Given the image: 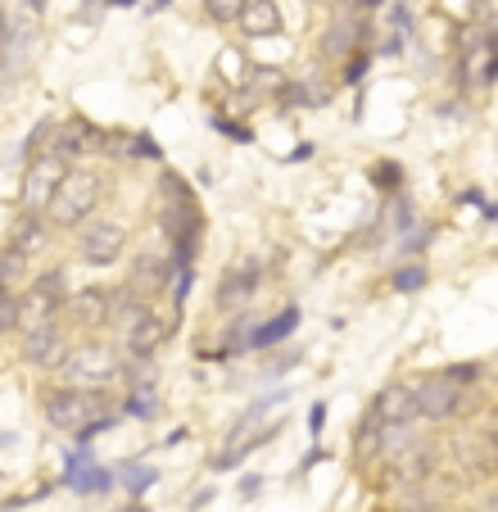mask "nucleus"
Returning <instances> with one entry per match:
<instances>
[{"mask_svg": "<svg viewBox=\"0 0 498 512\" xmlns=\"http://www.w3.org/2000/svg\"><path fill=\"white\" fill-rule=\"evenodd\" d=\"M41 413L55 431H68L77 435V445L87 449L91 435H100L105 426H114V413H109V399L100 390H77V386H59V390H46L41 399Z\"/></svg>", "mask_w": 498, "mask_h": 512, "instance_id": "f257e3e1", "label": "nucleus"}, {"mask_svg": "<svg viewBox=\"0 0 498 512\" xmlns=\"http://www.w3.org/2000/svg\"><path fill=\"white\" fill-rule=\"evenodd\" d=\"M59 372H64V381L77 390H105L118 381L123 358H118V349L105 345V340H82V345H68Z\"/></svg>", "mask_w": 498, "mask_h": 512, "instance_id": "f03ea898", "label": "nucleus"}, {"mask_svg": "<svg viewBox=\"0 0 498 512\" xmlns=\"http://www.w3.org/2000/svg\"><path fill=\"white\" fill-rule=\"evenodd\" d=\"M100 195H105V182H100L96 173H73V168H68L59 191L50 195V204H46V223L73 232V227H82L91 213H96Z\"/></svg>", "mask_w": 498, "mask_h": 512, "instance_id": "7ed1b4c3", "label": "nucleus"}, {"mask_svg": "<svg viewBox=\"0 0 498 512\" xmlns=\"http://www.w3.org/2000/svg\"><path fill=\"white\" fill-rule=\"evenodd\" d=\"M412 404H417V417L422 422H453V417L467 413V390L458 386V381H449L444 372H435V377H417L412 381Z\"/></svg>", "mask_w": 498, "mask_h": 512, "instance_id": "20e7f679", "label": "nucleus"}, {"mask_svg": "<svg viewBox=\"0 0 498 512\" xmlns=\"http://www.w3.org/2000/svg\"><path fill=\"white\" fill-rule=\"evenodd\" d=\"M123 245H127V227L114 223V218H87V223L77 227V259L91 263V268L118 263Z\"/></svg>", "mask_w": 498, "mask_h": 512, "instance_id": "39448f33", "label": "nucleus"}, {"mask_svg": "<svg viewBox=\"0 0 498 512\" xmlns=\"http://www.w3.org/2000/svg\"><path fill=\"white\" fill-rule=\"evenodd\" d=\"M462 82L471 91H489L498 82V32H467V41H462Z\"/></svg>", "mask_w": 498, "mask_h": 512, "instance_id": "423d86ee", "label": "nucleus"}, {"mask_svg": "<svg viewBox=\"0 0 498 512\" xmlns=\"http://www.w3.org/2000/svg\"><path fill=\"white\" fill-rule=\"evenodd\" d=\"M68 164L55 155H37L28 159V177H23V209L28 213H46L50 195L59 191V182H64Z\"/></svg>", "mask_w": 498, "mask_h": 512, "instance_id": "0eeeda50", "label": "nucleus"}, {"mask_svg": "<svg viewBox=\"0 0 498 512\" xmlns=\"http://www.w3.org/2000/svg\"><path fill=\"white\" fill-rule=\"evenodd\" d=\"M259 281H263V263H259V259L236 263V268H227V272L218 277V295H213V304H218L222 313L245 309V304L254 300V290H259Z\"/></svg>", "mask_w": 498, "mask_h": 512, "instance_id": "6e6552de", "label": "nucleus"}, {"mask_svg": "<svg viewBox=\"0 0 498 512\" xmlns=\"http://www.w3.org/2000/svg\"><path fill=\"white\" fill-rule=\"evenodd\" d=\"M64 354H68V336L59 322H46V327H37V331H23V363H28V368L59 372Z\"/></svg>", "mask_w": 498, "mask_h": 512, "instance_id": "1a4fd4ad", "label": "nucleus"}, {"mask_svg": "<svg viewBox=\"0 0 498 512\" xmlns=\"http://www.w3.org/2000/svg\"><path fill=\"white\" fill-rule=\"evenodd\" d=\"M68 313H73V322L77 327H109L114 322V313H118V290H109V286H87V290H77V295H68V304H64Z\"/></svg>", "mask_w": 498, "mask_h": 512, "instance_id": "9d476101", "label": "nucleus"}, {"mask_svg": "<svg viewBox=\"0 0 498 512\" xmlns=\"http://www.w3.org/2000/svg\"><path fill=\"white\" fill-rule=\"evenodd\" d=\"M372 417H376L381 426H408L412 417H417V404H412V390L403 386V381L385 386L381 395L372 399Z\"/></svg>", "mask_w": 498, "mask_h": 512, "instance_id": "9b49d317", "label": "nucleus"}, {"mask_svg": "<svg viewBox=\"0 0 498 512\" xmlns=\"http://www.w3.org/2000/svg\"><path fill=\"white\" fill-rule=\"evenodd\" d=\"M87 145H91V127L82 123V118H73V123H55V132H50V145H46V155L64 159V164H73L77 155H87Z\"/></svg>", "mask_w": 498, "mask_h": 512, "instance_id": "f8f14e48", "label": "nucleus"}, {"mask_svg": "<svg viewBox=\"0 0 498 512\" xmlns=\"http://www.w3.org/2000/svg\"><path fill=\"white\" fill-rule=\"evenodd\" d=\"M46 241H50V223L41 218V213H28V209H23V218L10 227V250H19V254H28V259H37V254L46 250Z\"/></svg>", "mask_w": 498, "mask_h": 512, "instance_id": "ddd939ff", "label": "nucleus"}, {"mask_svg": "<svg viewBox=\"0 0 498 512\" xmlns=\"http://www.w3.org/2000/svg\"><path fill=\"white\" fill-rule=\"evenodd\" d=\"M236 23H240L245 37H277L281 32V5L277 0H249Z\"/></svg>", "mask_w": 498, "mask_h": 512, "instance_id": "4468645a", "label": "nucleus"}, {"mask_svg": "<svg viewBox=\"0 0 498 512\" xmlns=\"http://www.w3.org/2000/svg\"><path fill=\"white\" fill-rule=\"evenodd\" d=\"M173 277V263L159 259V254H136L132 259V290L136 295H159Z\"/></svg>", "mask_w": 498, "mask_h": 512, "instance_id": "2eb2a0df", "label": "nucleus"}, {"mask_svg": "<svg viewBox=\"0 0 498 512\" xmlns=\"http://www.w3.org/2000/svg\"><path fill=\"white\" fill-rule=\"evenodd\" d=\"M367 37H372V32H367L363 19H340L336 28L322 37V50H326V55L345 59V55H354V46H358V41H367Z\"/></svg>", "mask_w": 498, "mask_h": 512, "instance_id": "dca6fc26", "label": "nucleus"}, {"mask_svg": "<svg viewBox=\"0 0 498 512\" xmlns=\"http://www.w3.org/2000/svg\"><path fill=\"white\" fill-rule=\"evenodd\" d=\"M295 327H299V309L290 304V309H281L272 322L254 327V336H249V349H272V345H281V340H286Z\"/></svg>", "mask_w": 498, "mask_h": 512, "instance_id": "f3484780", "label": "nucleus"}, {"mask_svg": "<svg viewBox=\"0 0 498 512\" xmlns=\"http://www.w3.org/2000/svg\"><path fill=\"white\" fill-rule=\"evenodd\" d=\"M399 481H412V485H422L426 476H435V454L426 445H408L399 449Z\"/></svg>", "mask_w": 498, "mask_h": 512, "instance_id": "a211bd4d", "label": "nucleus"}, {"mask_svg": "<svg viewBox=\"0 0 498 512\" xmlns=\"http://www.w3.org/2000/svg\"><path fill=\"white\" fill-rule=\"evenodd\" d=\"M23 277H28V254H19V250L5 245V250H0V286L14 290Z\"/></svg>", "mask_w": 498, "mask_h": 512, "instance_id": "6ab92c4d", "label": "nucleus"}, {"mask_svg": "<svg viewBox=\"0 0 498 512\" xmlns=\"http://www.w3.org/2000/svg\"><path fill=\"white\" fill-rule=\"evenodd\" d=\"M123 408L132 417H145V422H150V417H159V395H154L150 386H132V395H127Z\"/></svg>", "mask_w": 498, "mask_h": 512, "instance_id": "aec40b11", "label": "nucleus"}, {"mask_svg": "<svg viewBox=\"0 0 498 512\" xmlns=\"http://www.w3.org/2000/svg\"><path fill=\"white\" fill-rule=\"evenodd\" d=\"M10 331H19V295L0 286V336H10Z\"/></svg>", "mask_w": 498, "mask_h": 512, "instance_id": "412c9836", "label": "nucleus"}, {"mask_svg": "<svg viewBox=\"0 0 498 512\" xmlns=\"http://www.w3.org/2000/svg\"><path fill=\"white\" fill-rule=\"evenodd\" d=\"M50 132H55V123H50V118H41V123L28 132V141H23V159H37V155H46V141H50Z\"/></svg>", "mask_w": 498, "mask_h": 512, "instance_id": "4be33fe9", "label": "nucleus"}, {"mask_svg": "<svg viewBox=\"0 0 498 512\" xmlns=\"http://www.w3.org/2000/svg\"><path fill=\"white\" fill-rule=\"evenodd\" d=\"M245 5H249V0H204V10H209L213 23H236Z\"/></svg>", "mask_w": 498, "mask_h": 512, "instance_id": "5701e85b", "label": "nucleus"}, {"mask_svg": "<svg viewBox=\"0 0 498 512\" xmlns=\"http://www.w3.org/2000/svg\"><path fill=\"white\" fill-rule=\"evenodd\" d=\"M159 481V472L154 467H141V463H132V467H123V485L132 494H141V490H150V485Z\"/></svg>", "mask_w": 498, "mask_h": 512, "instance_id": "b1692460", "label": "nucleus"}, {"mask_svg": "<svg viewBox=\"0 0 498 512\" xmlns=\"http://www.w3.org/2000/svg\"><path fill=\"white\" fill-rule=\"evenodd\" d=\"M417 286H426V268L417 263V268H399L394 272V290H417Z\"/></svg>", "mask_w": 498, "mask_h": 512, "instance_id": "393cba45", "label": "nucleus"}, {"mask_svg": "<svg viewBox=\"0 0 498 512\" xmlns=\"http://www.w3.org/2000/svg\"><path fill=\"white\" fill-rule=\"evenodd\" d=\"M372 182H381V191H394V186L403 182L399 164H376V168H372Z\"/></svg>", "mask_w": 498, "mask_h": 512, "instance_id": "a878e982", "label": "nucleus"}, {"mask_svg": "<svg viewBox=\"0 0 498 512\" xmlns=\"http://www.w3.org/2000/svg\"><path fill=\"white\" fill-rule=\"evenodd\" d=\"M132 145H136L132 155H141V159H159V145H154V141H150V136H136V141H132Z\"/></svg>", "mask_w": 498, "mask_h": 512, "instance_id": "bb28decb", "label": "nucleus"}, {"mask_svg": "<svg viewBox=\"0 0 498 512\" xmlns=\"http://www.w3.org/2000/svg\"><path fill=\"white\" fill-rule=\"evenodd\" d=\"M363 68H367V55H354L349 59V68H345V82H358L363 78Z\"/></svg>", "mask_w": 498, "mask_h": 512, "instance_id": "cd10ccee", "label": "nucleus"}, {"mask_svg": "<svg viewBox=\"0 0 498 512\" xmlns=\"http://www.w3.org/2000/svg\"><path fill=\"white\" fill-rule=\"evenodd\" d=\"M498 440V408H489V417H485V445H494Z\"/></svg>", "mask_w": 498, "mask_h": 512, "instance_id": "c85d7f7f", "label": "nucleus"}, {"mask_svg": "<svg viewBox=\"0 0 498 512\" xmlns=\"http://www.w3.org/2000/svg\"><path fill=\"white\" fill-rule=\"evenodd\" d=\"M349 5H354V10H358V14H372V10H381L385 0H349Z\"/></svg>", "mask_w": 498, "mask_h": 512, "instance_id": "c756f323", "label": "nucleus"}, {"mask_svg": "<svg viewBox=\"0 0 498 512\" xmlns=\"http://www.w3.org/2000/svg\"><path fill=\"white\" fill-rule=\"evenodd\" d=\"M259 476H245V485H240V494H245V499H249V494H259Z\"/></svg>", "mask_w": 498, "mask_h": 512, "instance_id": "7c9ffc66", "label": "nucleus"}, {"mask_svg": "<svg viewBox=\"0 0 498 512\" xmlns=\"http://www.w3.org/2000/svg\"><path fill=\"white\" fill-rule=\"evenodd\" d=\"M476 512H498V494H485V499H480V508Z\"/></svg>", "mask_w": 498, "mask_h": 512, "instance_id": "2f4dec72", "label": "nucleus"}, {"mask_svg": "<svg viewBox=\"0 0 498 512\" xmlns=\"http://www.w3.org/2000/svg\"><path fill=\"white\" fill-rule=\"evenodd\" d=\"M19 5H23L28 14H41V10H46V0H19Z\"/></svg>", "mask_w": 498, "mask_h": 512, "instance_id": "473e14b6", "label": "nucleus"}, {"mask_svg": "<svg viewBox=\"0 0 498 512\" xmlns=\"http://www.w3.org/2000/svg\"><path fill=\"white\" fill-rule=\"evenodd\" d=\"M489 467H494V472H498V440H494V445H489Z\"/></svg>", "mask_w": 498, "mask_h": 512, "instance_id": "72a5a7b5", "label": "nucleus"}, {"mask_svg": "<svg viewBox=\"0 0 498 512\" xmlns=\"http://www.w3.org/2000/svg\"><path fill=\"white\" fill-rule=\"evenodd\" d=\"M123 512H150V508H145V503H127Z\"/></svg>", "mask_w": 498, "mask_h": 512, "instance_id": "f704fd0d", "label": "nucleus"}, {"mask_svg": "<svg viewBox=\"0 0 498 512\" xmlns=\"http://www.w3.org/2000/svg\"><path fill=\"white\" fill-rule=\"evenodd\" d=\"M109 5H132V0H109Z\"/></svg>", "mask_w": 498, "mask_h": 512, "instance_id": "c9c22d12", "label": "nucleus"}]
</instances>
